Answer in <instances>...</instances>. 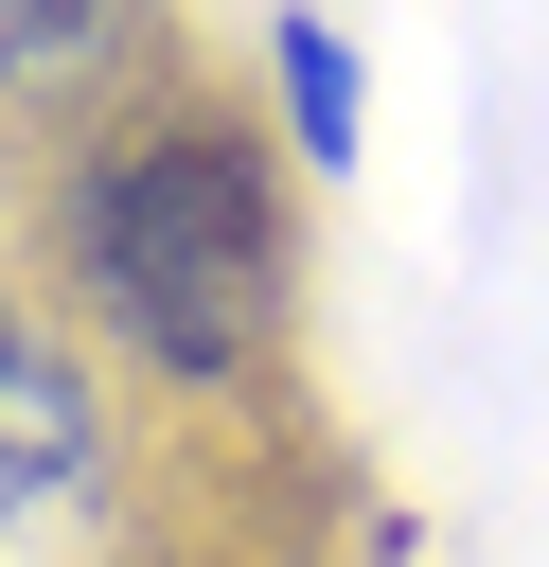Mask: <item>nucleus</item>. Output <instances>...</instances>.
Returning <instances> with one entry per match:
<instances>
[{"label": "nucleus", "mask_w": 549, "mask_h": 567, "mask_svg": "<svg viewBox=\"0 0 549 567\" xmlns=\"http://www.w3.org/2000/svg\"><path fill=\"white\" fill-rule=\"evenodd\" d=\"M89 284L159 372H248L283 319V213L230 124H142L89 177Z\"/></svg>", "instance_id": "1"}, {"label": "nucleus", "mask_w": 549, "mask_h": 567, "mask_svg": "<svg viewBox=\"0 0 549 567\" xmlns=\"http://www.w3.org/2000/svg\"><path fill=\"white\" fill-rule=\"evenodd\" d=\"M71 478H89V390L53 372L35 319H0V532H35Z\"/></svg>", "instance_id": "2"}, {"label": "nucleus", "mask_w": 549, "mask_h": 567, "mask_svg": "<svg viewBox=\"0 0 549 567\" xmlns=\"http://www.w3.org/2000/svg\"><path fill=\"white\" fill-rule=\"evenodd\" d=\"M283 106H301V142H319V159L354 142V53H336L319 18H283Z\"/></svg>", "instance_id": "3"}, {"label": "nucleus", "mask_w": 549, "mask_h": 567, "mask_svg": "<svg viewBox=\"0 0 549 567\" xmlns=\"http://www.w3.org/2000/svg\"><path fill=\"white\" fill-rule=\"evenodd\" d=\"M124 0H0V71H53V53H89Z\"/></svg>", "instance_id": "4"}]
</instances>
